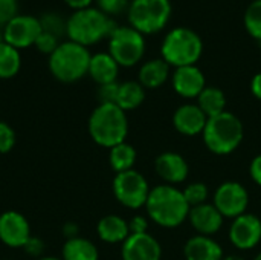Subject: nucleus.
I'll return each instance as SVG.
<instances>
[{
	"mask_svg": "<svg viewBox=\"0 0 261 260\" xmlns=\"http://www.w3.org/2000/svg\"><path fill=\"white\" fill-rule=\"evenodd\" d=\"M136 156L138 155H136V150L133 146H130L127 143H121V144L110 149L109 162H110V167L113 169V172L122 173V172L133 170V166L136 162Z\"/></svg>",
	"mask_w": 261,
	"mask_h": 260,
	"instance_id": "nucleus-26",
	"label": "nucleus"
},
{
	"mask_svg": "<svg viewBox=\"0 0 261 260\" xmlns=\"http://www.w3.org/2000/svg\"><path fill=\"white\" fill-rule=\"evenodd\" d=\"M118 89H119V83H110V84H104L99 86V100L101 103H113L116 104V97H118Z\"/></svg>",
	"mask_w": 261,
	"mask_h": 260,
	"instance_id": "nucleus-35",
	"label": "nucleus"
},
{
	"mask_svg": "<svg viewBox=\"0 0 261 260\" xmlns=\"http://www.w3.org/2000/svg\"><path fill=\"white\" fill-rule=\"evenodd\" d=\"M145 40L141 32L132 26H121L109 37V54L119 66L132 67L144 57Z\"/></svg>",
	"mask_w": 261,
	"mask_h": 260,
	"instance_id": "nucleus-8",
	"label": "nucleus"
},
{
	"mask_svg": "<svg viewBox=\"0 0 261 260\" xmlns=\"http://www.w3.org/2000/svg\"><path fill=\"white\" fill-rule=\"evenodd\" d=\"M148 228V222L144 216H135L130 222H128V230L130 234H141V233H147Z\"/></svg>",
	"mask_w": 261,
	"mask_h": 260,
	"instance_id": "nucleus-36",
	"label": "nucleus"
},
{
	"mask_svg": "<svg viewBox=\"0 0 261 260\" xmlns=\"http://www.w3.org/2000/svg\"><path fill=\"white\" fill-rule=\"evenodd\" d=\"M197 106L202 109V112L208 116H217L225 112L226 107V97L225 92L219 87L206 86L200 95L197 97Z\"/></svg>",
	"mask_w": 261,
	"mask_h": 260,
	"instance_id": "nucleus-23",
	"label": "nucleus"
},
{
	"mask_svg": "<svg viewBox=\"0 0 261 260\" xmlns=\"http://www.w3.org/2000/svg\"><path fill=\"white\" fill-rule=\"evenodd\" d=\"M96 231H98L99 239L107 244H119V242H124L130 236L128 222L116 215H109L102 218L98 222Z\"/></svg>",
	"mask_w": 261,
	"mask_h": 260,
	"instance_id": "nucleus-21",
	"label": "nucleus"
},
{
	"mask_svg": "<svg viewBox=\"0 0 261 260\" xmlns=\"http://www.w3.org/2000/svg\"><path fill=\"white\" fill-rule=\"evenodd\" d=\"M206 87L203 72L194 66L176 67L173 74V89L184 98H197Z\"/></svg>",
	"mask_w": 261,
	"mask_h": 260,
	"instance_id": "nucleus-17",
	"label": "nucleus"
},
{
	"mask_svg": "<svg viewBox=\"0 0 261 260\" xmlns=\"http://www.w3.org/2000/svg\"><path fill=\"white\" fill-rule=\"evenodd\" d=\"M170 15V0H133L128 6L130 25L142 35L156 34L164 29Z\"/></svg>",
	"mask_w": 261,
	"mask_h": 260,
	"instance_id": "nucleus-7",
	"label": "nucleus"
},
{
	"mask_svg": "<svg viewBox=\"0 0 261 260\" xmlns=\"http://www.w3.org/2000/svg\"><path fill=\"white\" fill-rule=\"evenodd\" d=\"M5 40H3V29H2V26H0V43H3Z\"/></svg>",
	"mask_w": 261,
	"mask_h": 260,
	"instance_id": "nucleus-41",
	"label": "nucleus"
},
{
	"mask_svg": "<svg viewBox=\"0 0 261 260\" xmlns=\"http://www.w3.org/2000/svg\"><path fill=\"white\" fill-rule=\"evenodd\" d=\"M122 260H161V244L148 233L130 234L121 248Z\"/></svg>",
	"mask_w": 261,
	"mask_h": 260,
	"instance_id": "nucleus-14",
	"label": "nucleus"
},
{
	"mask_svg": "<svg viewBox=\"0 0 261 260\" xmlns=\"http://www.w3.org/2000/svg\"><path fill=\"white\" fill-rule=\"evenodd\" d=\"M251 90H252V93H254L255 98L261 100V72H258L252 78V81H251Z\"/></svg>",
	"mask_w": 261,
	"mask_h": 260,
	"instance_id": "nucleus-39",
	"label": "nucleus"
},
{
	"mask_svg": "<svg viewBox=\"0 0 261 260\" xmlns=\"http://www.w3.org/2000/svg\"><path fill=\"white\" fill-rule=\"evenodd\" d=\"M202 136L210 152L214 155H229L240 147L245 136V127L240 118L225 110L217 116L208 118Z\"/></svg>",
	"mask_w": 261,
	"mask_h": 260,
	"instance_id": "nucleus-4",
	"label": "nucleus"
},
{
	"mask_svg": "<svg viewBox=\"0 0 261 260\" xmlns=\"http://www.w3.org/2000/svg\"><path fill=\"white\" fill-rule=\"evenodd\" d=\"M170 75V64L164 58L150 60L139 69V83L145 89L161 87Z\"/></svg>",
	"mask_w": 261,
	"mask_h": 260,
	"instance_id": "nucleus-22",
	"label": "nucleus"
},
{
	"mask_svg": "<svg viewBox=\"0 0 261 260\" xmlns=\"http://www.w3.org/2000/svg\"><path fill=\"white\" fill-rule=\"evenodd\" d=\"M154 169L159 178H162L168 185L182 184L188 178V162L185 158L176 152H164L154 161Z\"/></svg>",
	"mask_w": 261,
	"mask_h": 260,
	"instance_id": "nucleus-15",
	"label": "nucleus"
},
{
	"mask_svg": "<svg viewBox=\"0 0 261 260\" xmlns=\"http://www.w3.org/2000/svg\"><path fill=\"white\" fill-rule=\"evenodd\" d=\"M245 28L246 31L261 41V0L252 2L245 12Z\"/></svg>",
	"mask_w": 261,
	"mask_h": 260,
	"instance_id": "nucleus-28",
	"label": "nucleus"
},
{
	"mask_svg": "<svg viewBox=\"0 0 261 260\" xmlns=\"http://www.w3.org/2000/svg\"><path fill=\"white\" fill-rule=\"evenodd\" d=\"M222 213L214 207V204H202L197 207H191L188 221L193 228L202 236H213L216 234L223 225Z\"/></svg>",
	"mask_w": 261,
	"mask_h": 260,
	"instance_id": "nucleus-18",
	"label": "nucleus"
},
{
	"mask_svg": "<svg viewBox=\"0 0 261 260\" xmlns=\"http://www.w3.org/2000/svg\"><path fill=\"white\" fill-rule=\"evenodd\" d=\"M21 66V58L18 49L8 43H0V78H12L17 75Z\"/></svg>",
	"mask_w": 261,
	"mask_h": 260,
	"instance_id": "nucleus-27",
	"label": "nucleus"
},
{
	"mask_svg": "<svg viewBox=\"0 0 261 260\" xmlns=\"http://www.w3.org/2000/svg\"><path fill=\"white\" fill-rule=\"evenodd\" d=\"M229 241L239 250H252L261 241V219L252 213L236 218L229 227Z\"/></svg>",
	"mask_w": 261,
	"mask_h": 260,
	"instance_id": "nucleus-12",
	"label": "nucleus"
},
{
	"mask_svg": "<svg viewBox=\"0 0 261 260\" xmlns=\"http://www.w3.org/2000/svg\"><path fill=\"white\" fill-rule=\"evenodd\" d=\"M118 72H119V64L109 52H99L92 55L89 64V75L99 86L115 83L118 78Z\"/></svg>",
	"mask_w": 261,
	"mask_h": 260,
	"instance_id": "nucleus-20",
	"label": "nucleus"
},
{
	"mask_svg": "<svg viewBox=\"0 0 261 260\" xmlns=\"http://www.w3.org/2000/svg\"><path fill=\"white\" fill-rule=\"evenodd\" d=\"M254 260H261V253H260V254H258V256H257V257H255V259H254Z\"/></svg>",
	"mask_w": 261,
	"mask_h": 260,
	"instance_id": "nucleus-43",
	"label": "nucleus"
},
{
	"mask_svg": "<svg viewBox=\"0 0 261 260\" xmlns=\"http://www.w3.org/2000/svg\"><path fill=\"white\" fill-rule=\"evenodd\" d=\"M116 29L113 21L98 8H84L73 11L67 18L66 35L70 41H75L81 46H90L101 41Z\"/></svg>",
	"mask_w": 261,
	"mask_h": 260,
	"instance_id": "nucleus-3",
	"label": "nucleus"
},
{
	"mask_svg": "<svg viewBox=\"0 0 261 260\" xmlns=\"http://www.w3.org/2000/svg\"><path fill=\"white\" fill-rule=\"evenodd\" d=\"M58 46H60L58 37H55V35H52V34H49V32H44V31L38 35V38H37V41H35V48H37L40 52L46 54V55L54 54V51H55Z\"/></svg>",
	"mask_w": 261,
	"mask_h": 260,
	"instance_id": "nucleus-31",
	"label": "nucleus"
},
{
	"mask_svg": "<svg viewBox=\"0 0 261 260\" xmlns=\"http://www.w3.org/2000/svg\"><path fill=\"white\" fill-rule=\"evenodd\" d=\"M43 32L40 20L32 15H17L3 26V40L15 49H24L35 44Z\"/></svg>",
	"mask_w": 261,
	"mask_h": 260,
	"instance_id": "nucleus-11",
	"label": "nucleus"
},
{
	"mask_svg": "<svg viewBox=\"0 0 261 260\" xmlns=\"http://www.w3.org/2000/svg\"><path fill=\"white\" fill-rule=\"evenodd\" d=\"M222 260H243V257H240V256H223Z\"/></svg>",
	"mask_w": 261,
	"mask_h": 260,
	"instance_id": "nucleus-40",
	"label": "nucleus"
},
{
	"mask_svg": "<svg viewBox=\"0 0 261 260\" xmlns=\"http://www.w3.org/2000/svg\"><path fill=\"white\" fill-rule=\"evenodd\" d=\"M249 173H251L252 181L261 187V155H257L252 159V162L249 166Z\"/></svg>",
	"mask_w": 261,
	"mask_h": 260,
	"instance_id": "nucleus-37",
	"label": "nucleus"
},
{
	"mask_svg": "<svg viewBox=\"0 0 261 260\" xmlns=\"http://www.w3.org/2000/svg\"><path fill=\"white\" fill-rule=\"evenodd\" d=\"M213 204L223 218L236 219L246 213L249 205V193L243 184L228 181L217 187Z\"/></svg>",
	"mask_w": 261,
	"mask_h": 260,
	"instance_id": "nucleus-10",
	"label": "nucleus"
},
{
	"mask_svg": "<svg viewBox=\"0 0 261 260\" xmlns=\"http://www.w3.org/2000/svg\"><path fill=\"white\" fill-rule=\"evenodd\" d=\"M145 208L148 218L164 228H176L182 225L188 219L191 210L182 190L168 184L151 188Z\"/></svg>",
	"mask_w": 261,
	"mask_h": 260,
	"instance_id": "nucleus-1",
	"label": "nucleus"
},
{
	"mask_svg": "<svg viewBox=\"0 0 261 260\" xmlns=\"http://www.w3.org/2000/svg\"><path fill=\"white\" fill-rule=\"evenodd\" d=\"M208 116L202 112L197 104H184L176 109L173 115L174 129L185 136H196L203 133Z\"/></svg>",
	"mask_w": 261,
	"mask_h": 260,
	"instance_id": "nucleus-16",
	"label": "nucleus"
},
{
	"mask_svg": "<svg viewBox=\"0 0 261 260\" xmlns=\"http://www.w3.org/2000/svg\"><path fill=\"white\" fill-rule=\"evenodd\" d=\"M182 193L190 207H197V205L206 204V199L210 196L208 185L203 182H191L182 190Z\"/></svg>",
	"mask_w": 261,
	"mask_h": 260,
	"instance_id": "nucleus-29",
	"label": "nucleus"
},
{
	"mask_svg": "<svg viewBox=\"0 0 261 260\" xmlns=\"http://www.w3.org/2000/svg\"><path fill=\"white\" fill-rule=\"evenodd\" d=\"M162 58L174 67L194 66L203 52L202 38L188 28H176L167 34L162 48Z\"/></svg>",
	"mask_w": 261,
	"mask_h": 260,
	"instance_id": "nucleus-6",
	"label": "nucleus"
},
{
	"mask_svg": "<svg viewBox=\"0 0 261 260\" xmlns=\"http://www.w3.org/2000/svg\"><path fill=\"white\" fill-rule=\"evenodd\" d=\"M96 3L98 9L102 11L106 15L121 14L128 6V0H96Z\"/></svg>",
	"mask_w": 261,
	"mask_h": 260,
	"instance_id": "nucleus-32",
	"label": "nucleus"
},
{
	"mask_svg": "<svg viewBox=\"0 0 261 260\" xmlns=\"http://www.w3.org/2000/svg\"><path fill=\"white\" fill-rule=\"evenodd\" d=\"M17 15H18L17 0H0V26H5Z\"/></svg>",
	"mask_w": 261,
	"mask_h": 260,
	"instance_id": "nucleus-33",
	"label": "nucleus"
},
{
	"mask_svg": "<svg viewBox=\"0 0 261 260\" xmlns=\"http://www.w3.org/2000/svg\"><path fill=\"white\" fill-rule=\"evenodd\" d=\"M31 239L26 218L17 211H5L0 216V241L12 248L24 247Z\"/></svg>",
	"mask_w": 261,
	"mask_h": 260,
	"instance_id": "nucleus-13",
	"label": "nucleus"
},
{
	"mask_svg": "<svg viewBox=\"0 0 261 260\" xmlns=\"http://www.w3.org/2000/svg\"><path fill=\"white\" fill-rule=\"evenodd\" d=\"M89 133L96 144L107 149L125 143L128 133L125 112L113 103H101L89 118Z\"/></svg>",
	"mask_w": 261,
	"mask_h": 260,
	"instance_id": "nucleus-2",
	"label": "nucleus"
},
{
	"mask_svg": "<svg viewBox=\"0 0 261 260\" xmlns=\"http://www.w3.org/2000/svg\"><path fill=\"white\" fill-rule=\"evenodd\" d=\"M67 6H70L72 9L78 11V9H84V8H89L90 3L93 0H63Z\"/></svg>",
	"mask_w": 261,
	"mask_h": 260,
	"instance_id": "nucleus-38",
	"label": "nucleus"
},
{
	"mask_svg": "<svg viewBox=\"0 0 261 260\" xmlns=\"http://www.w3.org/2000/svg\"><path fill=\"white\" fill-rule=\"evenodd\" d=\"M40 260H60V259H57V257H43V259H40Z\"/></svg>",
	"mask_w": 261,
	"mask_h": 260,
	"instance_id": "nucleus-42",
	"label": "nucleus"
},
{
	"mask_svg": "<svg viewBox=\"0 0 261 260\" xmlns=\"http://www.w3.org/2000/svg\"><path fill=\"white\" fill-rule=\"evenodd\" d=\"M184 256L187 260H222L223 250L211 236H193L184 247Z\"/></svg>",
	"mask_w": 261,
	"mask_h": 260,
	"instance_id": "nucleus-19",
	"label": "nucleus"
},
{
	"mask_svg": "<svg viewBox=\"0 0 261 260\" xmlns=\"http://www.w3.org/2000/svg\"><path fill=\"white\" fill-rule=\"evenodd\" d=\"M145 100V90L139 81H125L119 84L116 106H119L124 112L133 110L139 107Z\"/></svg>",
	"mask_w": 261,
	"mask_h": 260,
	"instance_id": "nucleus-24",
	"label": "nucleus"
},
{
	"mask_svg": "<svg viewBox=\"0 0 261 260\" xmlns=\"http://www.w3.org/2000/svg\"><path fill=\"white\" fill-rule=\"evenodd\" d=\"M64 260H98L96 247L83 238H70L63 247Z\"/></svg>",
	"mask_w": 261,
	"mask_h": 260,
	"instance_id": "nucleus-25",
	"label": "nucleus"
},
{
	"mask_svg": "<svg viewBox=\"0 0 261 260\" xmlns=\"http://www.w3.org/2000/svg\"><path fill=\"white\" fill-rule=\"evenodd\" d=\"M40 25H41V29L44 32H49L55 37H61L63 34H66V28H67V20H64L61 15L55 14V12H47V14H43L40 18Z\"/></svg>",
	"mask_w": 261,
	"mask_h": 260,
	"instance_id": "nucleus-30",
	"label": "nucleus"
},
{
	"mask_svg": "<svg viewBox=\"0 0 261 260\" xmlns=\"http://www.w3.org/2000/svg\"><path fill=\"white\" fill-rule=\"evenodd\" d=\"M90 52L86 46L75 41H64L49 55V69L52 75L63 83H73L89 74Z\"/></svg>",
	"mask_w": 261,
	"mask_h": 260,
	"instance_id": "nucleus-5",
	"label": "nucleus"
},
{
	"mask_svg": "<svg viewBox=\"0 0 261 260\" xmlns=\"http://www.w3.org/2000/svg\"><path fill=\"white\" fill-rule=\"evenodd\" d=\"M151 188L145 176L136 170H128L116 173L113 179V193L115 198L127 208H141L145 207Z\"/></svg>",
	"mask_w": 261,
	"mask_h": 260,
	"instance_id": "nucleus-9",
	"label": "nucleus"
},
{
	"mask_svg": "<svg viewBox=\"0 0 261 260\" xmlns=\"http://www.w3.org/2000/svg\"><path fill=\"white\" fill-rule=\"evenodd\" d=\"M15 144V133L6 124L0 121V153H8Z\"/></svg>",
	"mask_w": 261,
	"mask_h": 260,
	"instance_id": "nucleus-34",
	"label": "nucleus"
}]
</instances>
